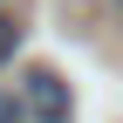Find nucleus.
<instances>
[{"mask_svg":"<svg viewBox=\"0 0 123 123\" xmlns=\"http://www.w3.org/2000/svg\"><path fill=\"white\" fill-rule=\"evenodd\" d=\"M21 103H27V116H34V123H68V116H75L68 82H62L55 68H27V75H21Z\"/></svg>","mask_w":123,"mask_h":123,"instance_id":"obj_1","label":"nucleus"},{"mask_svg":"<svg viewBox=\"0 0 123 123\" xmlns=\"http://www.w3.org/2000/svg\"><path fill=\"white\" fill-rule=\"evenodd\" d=\"M14 55H21V21L0 14V62H14Z\"/></svg>","mask_w":123,"mask_h":123,"instance_id":"obj_2","label":"nucleus"},{"mask_svg":"<svg viewBox=\"0 0 123 123\" xmlns=\"http://www.w3.org/2000/svg\"><path fill=\"white\" fill-rule=\"evenodd\" d=\"M0 123H34V116H27L21 96H7V89H0Z\"/></svg>","mask_w":123,"mask_h":123,"instance_id":"obj_3","label":"nucleus"},{"mask_svg":"<svg viewBox=\"0 0 123 123\" xmlns=\"http://www.w3.org/2000/svg\"><path fill=\"white\" fill-rule=\"evenodd\" d=\"M110 14H116V21H123V0H110Z\"/></svg>","mask_w":123,"mask_h":123,"instance_id":"obj_4","label":"nucleus"}]
</instances>
